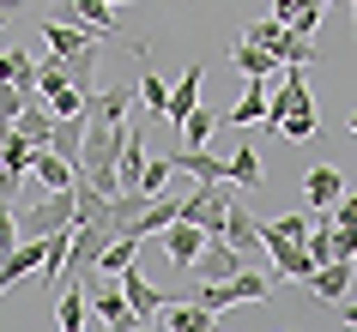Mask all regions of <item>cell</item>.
I'll return each mask as SVG.
<instances>
[{
    "label": "cell",
    "instance_id": "d6986e66",
    "mask_svg": "<svg viewBox=\"0 0 357 332\" xmlns=\"http://www.w3.org/2000/svg\"><path fill=\"white\" fill-rule=\"evenodd\" d=\"M309 290H315L321 302H345V290H351V260H333V266H315V278H309Z\"/></svg>",
    "mask_w": 357,
    "mask_h": 332
},
{
    "label": "cell",
    "instance_id": "d590c367",
    "mask_svg": "<svg viewBox=\"0 0 357 332\" xmlns=\"http://www.w3.org/2000/svg\"><path fill=\"white\" fill-rule=\"evenodd\" d=\"M303 6H309V0H273V19H279V24H291V19L303 13Z\"/></svg>",
    "mask_w": 357,
    "mask_h": 332
},
{
    "label": "cell",
    "instance_id": "4316f807",
    "mask_svg": "<svg viewBox=\"0 0 357 332\" xmlns=\"http://www.w3.org/2000/svg\"><path fill=\"white\" fill-rule=\"evenodd\" d=\"M169 175H176V164H169V151H164V157H146V175H139V193H146V200H164Z\"/></svg>",
    "mask_w": 357,
    "mask_h": 332
},
{
    "label": "cell",
    "instance_id": "7a4b0ae2",
    "mask_svg": "<svg viewBox=\"0 0 357 332\" xmlns=\"http://www.w3.org/2000/svg\"><path fill=\"white\" fill-rule=\"evenodd\" d=\"M73 223H79V187H73V193H43L37 205H24V212H19V236L24 242H43V236L73 230Z\"/></svg>",
    "mask_w": 357,
    "mask_h": 332
},
{
    "label": "cell",
    "instance_id": "5b68a950",
    "mask_svg": "<svg viewBox=\"0 0 357 332\" xmlns=\"http://www.w3.org/2000/svg\"><path fill=\"white\" fill-rule=\"evenodd\" d=\"M248 260L230 248L225 236H206V248H200V260H194V284H225V278H236Z\"/></svg>",
    "mask_w": 357,
    "mask_h": 332
},
{
    "label": "cell",
    "instance_id": "4dcf8cb0",
    "mask_svg": "<svg viewBox=\"0 0 357 332\" xmlns=\"http://www.w3.org/2000/svg\"><path fill=\"white\" fill-rule=\"evenodd\" d=\"M333 236H339V260L357 254V218L351 212H333Z\"/></svg>",
    "mask_w": 357,
    "mask_h": 332
},
{
    "label": "cell",
    "instance_id": "e0dca14e",
    "mask_svg": "<svg viewBox=\"0 0 357 332\" xmlns=\"http://www.w3.org/2000/svg\"><path fill=\"white\" fill-rule=\"evenodd\" d=\"M55 121H61V115H49V103L37 97V103H24V115L13 121V127H19L24 139H31V145H43V151H49V145H55Z\"/></svg>",
    "mask_w": 357,
    "mask_h": 332
},
{
    "label": "cell",
    "instance_id": "ac0fdd59",
    "mask_svg": "<svg viewBox=\"0 0 357 332\" xmlns=\"http://www.w3.org/2000/svg\"><path fill=\"white\" fill-rule=\"evenodd\" d=\"M0 55H6V79H13V91L37 103V67H43V61H31V49H13V42H6Z\"/></svg>",
    "mask_w": 357,
    "mask_h": 332
},
{
    "label": "cell",
    "instance_id": "484cf974",
    "mask_svg": "<svg viewBox=\"0 0 357 332\" xmlns=\"http://www.w3.org/2000/svg\"><path fill=\"white\" fill-rule=\"evenodd\" d=\"M139 103H146V115H151V121H164V109H169V85H164L158 73H151V67L139 73Z\"/></svg>",
    "mask_w": 357,
    "mask_h": 332
},
{
    "label": "cell",
    "instance_id": "9a60e30c",
    "mask_svg": "<svg viewBox=\"0 0 357 332\" xmlns=\"http://www.w3.org/2000/svg\"><path fill=\"white\" fill-rule=\"evenodd\" d=\"M37 182L49 187V193H73L79 187V164H67V157H61V151H37Z\"/></svg>",
    "mask_w": 357,
    "mask_h": 332
},
{
    "label": "cell",
    "instance_id": "7402d4cb",
    "mask_svg": "<svg viewBox=\"0 0 357 332\" xmlns=\"http://www.w3.org/2000/svg\"><path fill=\"white\" fill-rule=\"evenodd\" d=\"M85 314H91L85 284H67V290H61V332H85Z\"/></svg>",
    "mask_w": 357,
    "mask_h": 332
},
{
    "label": "cell",
    "instance_id": "1f68e13d",
    "mask_svg": "<svg viewBox=\"0 0 357 332\" xmlns=\"http://www.w3.org/2000/svg\"><path fill=\"white\" fill-rule=\"evenodd\" d=\"M284 31H291V24L261 19V24H248V42H261V49H279V42H284Z\"/></svg>",
    "mask_w": 357,
    "mask_h": 332
},
{
    "label": "cell",
    "instance_id": "7bdbcfd3",
    "mask_svg": "<svg viewBox=\"0 0 357 332\" xmlns=\"http://www.w3.org/2000/svg\"><path fill=\"white\" fill-rule=\"evenodd\" d=\"M121 6H128V0H121Z\"/></svg>",
    "mask_w": 357,
    "mask_h": 332
},
{
    "label": "cell",
    "instance_id": "b9f144b4",
    "mask_svg": "<svg viewBox=\"0 0 357 332\" xmlns=\"http://www.w3.org/2000/svg\"><path fill=\"white\" fill-rule=\"evenodd\" d=\"M351 13H357V0H351Z\"/></svg>",
    "mask_w": 357,
    "mask_h": 332
},
{
    "label": "cell",
    "instance_id": "f35d334b",
    "mask_svg": "<svg viewBox=\"0 0 357 332\" xmlns=\"http://www.w3.org/2000/svg\"><path fill=\"white\" fill-rule=\"evenodd\" d=\"M345 326H357V302H345Z\"/></svg>",
    "mask_w": 357,
    "mask_h": 332
},
{
    "label": "cell",
    "instance_id": "6da1fadb",
    "mask_svg": "<svg viewBox=\"0 0 357 332\" xmlns=\"http://www.w3.org/2000/svg\"><path fill=\"white\" fill-rule=\"evenodd\" d=\"M266 296H273V278L255 272V266H243V272L225 278V284H194L182 302H200V308L218 314V308H230V302H266Z\"/></svg>",
    "mask_w": 357,
    "mask_h": 332
},
{
    "label": "cell",
    "instance_id": "e575fe53",
    "mask_svg": "<svg viewBox=\"0 0 357 332\" xmlns=\"http://www.w3.org/2000/svg\"><path fill=\"white\" fill-rule=\"evenodd\" d=\"M266 230H279V236H291V242H309V218H273Z\"/></svg>",
    "mask_w": 357,
    "mask_h": 332
},
{
    "label": "cell",
    "instance_id": "5bb4252c",
    "mask_svg": "<svg viewBox=\"0 0 357 332\" xmlns=\"http://www.w3.org/2000/svg\"><path fill=\"white\" fill-rule=\"evenodd\" d=\"M303 193H309V205H315V212H333V205L345 200V175H339V169H327V164H315L309 175H303Z\"/></svg>",
    "mask_w": 357,
    "mask_h": 332
},
{
    "label": "cell",
    "instance_id": "cb8c5ba5",
    "mask_svg": "<svg viewBox=\"0 0 357 332\" xmlns=\"http://www.w3.org/2000/svg\"><path fill=\"white\" fill-rule=\"evenodd\" d=\"M133 254H139V242H133V236H115L109 248H103V260H97V272H103V278H121L133 266Z\"/></svg>",
    "mask_w": 357,
    "mask_h": 332
},
{
    "label": "cell",
    "instance_id": "44dd1931",
    "mask_svg": "<svg viewBox=\"0 0 357 332\" xmlns=\"http://www.w3.org/2000/svg\"><path fill=\"white\" fill-rule=\"evenodd\" d=\"M164 326L169 332H218V326H212V308H200V302H169Z\"/></svg>",
    "mask_w": 357,
    "mask_h": 332
},
{
    "label": "cell",
    "instance_id": "d6a6232c",
    "mask_svg": "<svg viewBox=\"0 0 357 332\" xmlns=\"http://www.w3.org/2000/svg\"><path fill=\"white\" fill-rule=\"evenodd\" d=\"M315 127H321V121H315V109H297L291 121H284V139H315Z\"/></svg>",
    "mask_w": 357,
    "mask_h": 332
},
{
    "label": "cell",
    "instance_id": "52a82bcc",
    "mask_svg": "<svg viewBox=\"0 0 357 332\" xmlns=\"http://www.w3.org/2000/svg\"><path fill=\"white\" fill-rule=\"evenodd\" d=\"M91 284H97V290H91V314L103 320V332H133V326H139L133 302H128L121 290H109V284H103V272H91Z\"/></svg>",
    "mask_w": 357,
    "mask_h": 332
},
{
    "label": "cell",
    "instance_id": "f546056e",
    "mask_svg": "<svg viewBox=\"0 0 357 332\" xmlns=\"http://www.w3.org/2000/svg\"><path fill=\"white\" fill-rule=\"evenodd\" d=\"M309 254H315V266H333V260H339V236H333V223L309 230Z\"/></svg>",
    "mask_w": 357,
    "mask_h": 332
},
{
    "label": "cell",
    "instance_id": "3957f363",
    "mask_svg": "<svg viewBox=\"0 0 357 332\" xmlns=\"http://www.w3.org/2000/svg\"><path fill=\"white\" fill-rule=\"evenodd\" d=\"M230 187L236 182H194V193H182V218L188 223H200L206 236H225L230 230Z\"/></svg>",
    "mask_w": 357,
    "mask_h": 332
},
{
    "label": "cell",
    "instance_id": "8fae6325",
    "mask_svg": "<svg viewBox=\"0 0 357 332\" xmlns=\"http://www.w3.org/2000/svg\"><path fill=\"white\" fill-rule=\"evenodd\" d=\"M43 42H49V55L55 61H73V55H85L97 42V31H85V24H61V19H43Z\"/></svg>",
    "mask_w": 357,
    "mask_h": 332
},
{
    "label": "cell",
    "instance_id": "74e56055",
    "mask_svg": "<svg viewBox=\"0 0 357 332\" xmlns=\"http://www.w3.org/2000/svg\"><path fill=\"white\" fill-rule=\"evenodd\" d=\"M333 212H351V218H357V187H345V200H339Z\"/></svg>",
    "mask_w": 357,
    "mask_h": 332
},
{
    "label": "cell",
    "instance_id": "ab89813d",
    "mask_svg": "<svg viewBox=\"0 0 357 332\" xmlns=\"http://www.w3.org/2000/svg\"><path fill=\"white\" fill-rule=\"evenodd\" d=\"M133 332H169V326H133Z\"/></svg>",
    "mask_w": 357,
    "mask_h": 332
},
{
    "label": "cell",
    "instance_id": "83f0119b",
    "mask_svg": "<svg viewBox=\"0 0 357 332\" xmlns=\"http://www.w3.org/2000/svg\"><path fill=\"white\" fill-rule=\"evenodd\" d=\"M230 182H236V187H261V182H266V169H261V157H255V145H243L236 157H230Z\"/></svg>",
    "mask_w": 357,
    "mask_h": 332
},
{
    "label": "cell",
    "instance_id": "60d3db41",
    "mask_svg": "<svg viewBox=\"0 0 357 332\" xmlns=\"http://www.w3.org/2000/svg\"><path fill=\"white\" fill-rule=\"evenodd\" d=\"M345 127H351V133H357V115H345Z\"/></svg>",
    "mask_w": 357,
    "mask_h": 332
},
{
    "label": "cell",
    "instance_id": "277c9868",
    "mask_svg": "<svg viewBox=\"0 0 357 332\" xmlns=\"http://www.w3.org/2000/svg\"><path fill=\"white\" fill-rule=\"evenodd\" d=\"M261 242H266V254H273V266H279L284 278H315V254H309V242H291V236H279V230H266L261 223Z\"/></svg>",
    "mask_w": 357,
    "mask_h": 332
},
{
    "label": "cell",
    "instance_id": "9c48e42d",
    "mask_svg": "<svg viewBox=\"0 0 357 332\" xmlns=\"http://www.w3.org/2000/svg\"><path fill=\"white\" fill-rule=\"evenodd\" d=\"M200 85H206V67L194 61L188 73H182L176 85H169V109H164V121H169V127H182V121H188V115L200 109Z\"/></svg>",
    "mask_w": 357,
    "mask_h": 332
},
{
    "label": "cell",
    "instance_id": "603a6c76",
    "mask_svg": "<svg viewBox=\"0 0 357 332\" xmlns=\"http://www.w3.org/2000/svg\"><path fill=\"white\" fill-rule=\"evenodd\" d=\"M266 79H248V91H243V103H236V109H230V121H236V127H248V121H266Z\"/></svg>",
    "mask_w": 357,
    "mask_h": 332
},
{
    "label": "cell",
    "instance_id": "8d00e7d4",
    "mask_svg": "<svg viewBox=\"0 0 357 332\" xmlns=\"http://www.w3.org/2000/svg\"><path fill=\"white\" fill-rule=\"evenodd\" d=\"M19 182H24V175H13V169H0V205H6L13 193H19Z\"/></svg>",
    "mask_w": 357,
    "mask_h": 332
},
{
    "label": "cell",
    "instance_id": "8992f818",
    "mask_svg": "<svg viewBox=\"0 0 357 332\" xmlns=\"http://www.w3.org/2000/svg\"><path fill=\"white\" fill-rule=\"evenodd\" d=\"M158 242H164V254H169L176 272H194V260H200V248H206V230L188 223V218H176L169 230H158Z\"/></svg>",
    "mask_w": 357,
    "mask_h": 332
},
{
    "label": "cell",
    "instance_id": "30bf717a",
    "mask_svg": "<svg viewBox=\"0 0 357 332\" xmlns=\"http://www.w3.org/2000/svg\"><path fill=\"white\" fill-rule=\"evenodd\" d=\"M169 164L182 169V175H194V182H212V187L230 182V164H218L206 145H176V151H169Z\"/></svg>",
    "mask_w": 357,
    "mask_h": 332
},
{
    "label": "cell",
    "instance_id": "ffe728a7",
    "mask_svg": "<svg viewBox=\"0 0 357 332\" xmlns=\"http://www.w3.org/2000/svg\"><path fill=\"white\" fill-rule=\"evenodd\" d=\"M230 61H236V67H243L248 79H273V73H284L279 67V55H273V49H261V42H236V49H230Z\"/></svg>",
    "mask_w": 357,
    "mask_h": 332
},
{
    "label": "cell",
    "instance_id": "4fadbf2b",
    "mask_svg": "<svg viewBox=\"0 0 357 332\" xmlns=\"http://www.w3.org/2000/svg\"><path fill=\"white\" fill-rule=\"evenodd\" d=\"M121 296L133 302L139 326H151V320H158V308H164V290H151V278L139 272V266H128V272H121Z\"/></svg>",
    "mask_w": 357,
    "mask_h": 332
},
{
    "label": "cell",
    "instance_id": "836d02e7",
    "mask_svg": "<svg viewBox=\"0 0 357 332\" xmlns=\"http://www.w3.org/2000/svg\"><path fill=\"white\" fill-rule=\"evenodd\" d=\"M321 6H327V0H309V6H303L297 19H291V31H297V37H315V24H321Z\"/></svg>",
    "mask_w": 357,
    "mask_h": 332
},
{
    "label": "cell",
    "instance_id": "d4e9b609",
    "mask_svg": "<svg viewBox=\"0 0 357 332\" xmlns=\"http://www.w3.org/2000/svg\"><path fill=\"white\" fill-rule=\"evenodd\" d=\"M73 19L85 24V31H97V37H109V31H115V13H109V0H73Z\"/></svg>",
    "mask_w": 357,
    "mask_h": 332
},
{
    "label": "cell",
    "instance_id": "2e32d148",
    "mask_svg": "<svg viewBox=\"0 0 357 332\" xmlns=\"http://www.w3.org/2000/svg\"><path fill=\"white\" fill-rule=\"evenodd\" d=\"M176 218H182V200H169V193H164V200H151L146 212L128 223V236H133V242H146V236H158V230H169Z\"/></svg>",
    "mask_w": 357,
    "mask_h": 332
},
{
    "label": "cell",
    "instance_id": "ba28073f",
    "mask_svg": "<svg viewBox=\"0 0 357 332\" xmlns=\"http://www.w3.org/2000/svg\"><path fill=\"white\" fill-rule=\"evenodd\" d=\"M243 193H248V187H230V230H225V242H230L243 260H255V248H266V242H261V218L248 212Z\"/></svg>",
    "mask_w": 357,
    "mask_h": 332
},
{
    "label": "cell",
    "instance_id": "f1b7e54d",
    "mask_svg": "<svg viewBox=\"0 0 357 332\" xmlns=\"http://www.w3.org/2000/svg\"><path fill=\"white\" fill-rule=\"evenodd\" d=\"M212 127H218V115H212L206 103H200V109H194L188 121H182V145H206V139H212Z\"/></svg>",
    "mask_w": 357,
    "mask_h": 332
},
{
    "label": "cell",
    "instance_id": "7c38bea8",
    "mask_svg": "<svg viewBox=\"0 0 357 332\" xmlns=\"http://www.w3.org/2000/svg\"><path fill=\"white\" fill-rule=\"evenodd\" d=\"M133 97H139V85H109V91H91L85 97V121H109V127H121V121H128V103Z\"/></svg>",
    "mask_w": 357,
    "mask_h": 332
}]
</instances>
